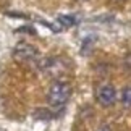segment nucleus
Wrapping results in <instances>:
<instances>
[{
    "mask_svg": "<svg viewBox=\"0 0 131 131\" xmlns=\"http://www.w3.org/2000/svg\"><path fill=\"white\" fill-rule=\"evenodd\" d=\"M41 68L50 76H60L67 71V63H63L62 58H47L41 63Z\"/></svg>",
    "mask_w": 131,
    "mask_h": 131,
    "instance_id": "4",
    "label": "nucleus"
},
{
    "mask_svg": "<svg viewBox=\"0 0 131 131\" xmlns=\"http://www.w3.org/2000/svg\"><path fill=\"white\" fill-rule=\"evenodd\" d=\"M97 131H112V129H110V126H108V125H102V126H100Z\"/></svg>",
    "mask_w": 131,
    "mask_h": 131,
    "instance_id": "7",
    "label": "nucleus"
},
{
    "mask_svg": "<svg viewBox=\"0 0 131 131\" xmlns=\"http://www.w3.org/2000/svg\"><path fill=\"white\" fill-rule=\"evenodd\" d=\"M13 58L21 65L34 67V65H37V62H39V53H37L36 47H32L31 44L19 42L13 50Z\"/></svg>",
    "mask_w": 131,
    "mask_h": 131,
    "instance_id": "2",
    "label": "nucleus"
},
{
    "mask_svg": "<svg viewBox=\"0 0 131 131\" xmlns=\"http://www.w3.org/2000/svg\"><path fill=\"white\" fill-rule=\"evenodd\" d=\"M95 100L100 107H112L117 102V89L112 84H100L95 89Z\"/></svg>",
    "mask_w": 131,
    "mask_h": 131,
    "instance_id": "3",
    "label": "nucleus"
},
{
    "mask_svg": "<svg viewBox=\"0 0 131 131\" xmlns=\"http://www.w3.org/2000/svg\"><path fill=\"white\" fill-rule=\"evenodd\" d=\"M122 105L126 108H131V86H126L122 91Z\"/></svg>",
    "mask_w": 131,
    "mask_h": 131,
    "instance_id": "5",
    "label": "nucleus"
},
{
    "mask_svg": "<svg viewBox=\"0 0 131 131\" xmlns=\"http://www.w3.org/2000/svg\"><path fill=\"white\" fill-rule=\"evenodd\" d=\"M60 23H63V26H74L76 19L73 16H60Z\"/></svg>",
    "mask_w": 131,
    "mask_h": 131,
    "instance_id": "6",
    "label": "nucleus"
},
{
    "mask_svg": "<svg viewBox=\"0 0 131 131\" xmlns=\"http://www.w3.org/2000/svg\"><path fill=\"white\" fill-rule=\"evenodd\" d=\"M71 97V86L65 81H55L49 88L47 102L52 108H62Z\"/></svg>",
    "mask_w": 131,
    "mask_h": 131,
    "instance_id": "1",
    "label": "nucleus"
}]
</instances>
